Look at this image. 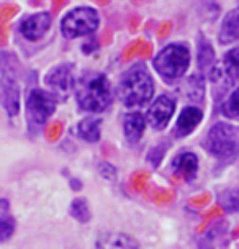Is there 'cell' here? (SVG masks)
Instances as JSON below:
<instances>
[{
  "instance_id": "obj_1",
  "label": "cell",
  "mask_w": 239,
  "mask_h": 249,
  "mask_svg": "<svg viewBox=\"0 0 239 249\" xmlns=\"http://www.w3.org/2000/svg\"><path fill=\"white\" fill-rule=\"evenodd\" d=\"M74 92L79 108L88 113L105 112L113 102L112 84L102 72H84L79 81H76Z\"/></svg>"
},
{
  "instance_id": "obj_2",
  "label": "cell",
  "mask_w": 239,
  "mask_h": 249,
  "mask_svg": "<svg viewBox=\"0 0 239 249\" xmlns=\"http://www.w3.org/2000/svg\"><path fill=\"white\" fill-rule=\"evenodd\" d=\"M117 93L123 105L128 108H136L151 102L154 95V81L144 66L136 64L120 77Z\"/></svg>"
},
{
  "instance_id": "obj_3",
  "label": "cell",
  "mask_w": 239,
  "mask_h": 249,
  "mask_svg": "<svg viewBox=\"0 0 239 249\" xmlns=\"http://www.w3.org/2000/svg\"><path fill=\"white\" fill-rule=\"evenodd\" d=\"M0 104L12 117L20 110L18 62L8 53H0Z\"/></svg>"
},
{
  "instance_id": "obj_4",
  "label": "cell",
  "mask_w": 239,
  "mask_h": 249,
  "mask_svg": "<svg viewBox=\"0 0 239 249\" xmlns=\"http://www.w3.org/2000/svg\"><path fill=\"white\" fill-rule=\"evenodd\" d=\"M154 69L167 82L184 77L190 66V51L182 43H171L154 57Z\"/></svg>"
},
{
  "instance_id": "obj_5",
  "label": "cell",
  "mask_w": 239,
  "mask_h": 249,
  "mask_svg": "<svg viewBox=\"0 0 239 249\" xmlns=\"http://www.w3.org/2000/svg\"><path fill=\"white\" fill-rule=\"evenodd\" d=\"M205 148L218 159H231L239 153V128L229 123H216L210 128Z\"/></svg>"
},
{
  "instance_id": "obj_6",
  "label": "cell",
  "mask_w": 239,
  "mask_h": 249,
  "mask_svg": "<svg viewBox=\"0 0 239 249\" xmlns=\"http://www.w3.org/2000/svg\"><path fill=\"white\" fill-rule=\"evenodd\" d=\"M100 25V17L90 7H76L61 20V31L66 38L74 39L92 35Z\"/></svg>"
},
{
  "instance_id": "obj_7",
  "label": "cell",
  "mask_w": 239,
  "mask_h": 249,
  "mask_svg": "<svg viewBox=\"0 0 239 249\" xmlns=\"http://www.w3.org/2000/svg\"><path fill=\"white\" fill-rule=\"evenodd\" d=\"M57 107V99L50 90L33 89L26 99V120L34 128H41Z\"/></svg>"
},
{
  "instance_id": "obj_8",
  "label": "cell",
  "mask_w": 239,
  "mask_h": 249,
  "mask_svg": "<svg viewBox=\"0 0 239 249\" xmlns=\"http://www.w3.org/2000/svg\"><path fill=\"white\" fill-rule=\"evenodd\" d=\"M44 84L50 89V92L56 99L66 100L70 95V92L76 87V79H74L72 66L61 64L52 68L44 77Z\"/></svg>"
},
{
  "instance_id": "obj_9",
  "label": "cell",
  "mask_w": 239,
  "mask_h": 249,
  "mask_svg": "<svg viewBox=\"0 0 239 249\" xmlns=\"http://www.w3.org/2000/svg\"><path fill=\"white\" fill-rule=\"evenodd\" d=\"M174 112L175 102L171 97L161 95L149 105L148 113H146V122H148V124H151V128H154V130L161 131L169 124Z\"/></svg>"
},
{
  "instance_id": "obj_10",
  "label": "cell",
  "mask_w": 239,
  "mask_h": 249,
  "mask_svg": "<svg viewBox=\"0 0 239 249\" xmlns=\"http://www.w3.org/2000/svg\"><path fill=\"white\" fill-rule=\"evenodd\" d=\"M51 15L48 12H39L34 15H30L28 18H25L20 25V33L28 39V41H38L44 35L48 33V30L51 28Z\"/></svg>"
},
{
  "instance_id": "obj_11",
  "label": "cell",
  "mask_w": 239,
  "mask_h": 249,
  "mask_svg": "<svg viewBox=\"0 0 239 249\" xmlns=\"http://www.w3.org/2000/svg\"><path fill=\"white\" fill-rule=\"evenodd\" d=\"M203 120V112L198 107H185L180 112L175 123V135L177 136H188L195 131V128Z\"/></svg>"
},
{
  "instance_id": "obj_12",
  "label": "cell",
  "mask_w": 239,
  "mask_h": 249,
  "mask_svg": "<svg viewBox=\"0 0 239 249\" xmlns=\"http://www.w3.org/2000/svg\"><path fill=\"white\" fill-rule=\"evenodd\" d=\"M146 115L141 112H130L123 118V131L128 140V143L135 144L143 138V133L146 130Z\"/></svg>"
},
{
  "instance_id": "obj_13",
  "label": "cell",
  "mask_w": 239,
  "mask_h": 249,
  "mask_svg": "<svg viewBox=\"0 0 239 249\" xmlns=\"http://www.w3.org/2000/svg\"><path fill=\"white\" fill-rule=\"evenodd\" d=\"M218 39L221 44H233L239 41V7L224 15Z\"/></svg>"
},
{
  "instance_id": "obj_14",
  "label": "cell",
  "mask_w": 239,
  "mask_h": 249,
  "mask_svg": "<svg viewBox=\"0 0 239 249\" xmlns=\"http://www.w3.org/2000/svg\"><path fill=\"white\" fill-rule=\"evenodd\" d=\"M197 62L198 68L203 74H206L208 77H213V74L218 71L216 68V61H215V51L211 48V44L206 41L205 38L198 36V51H197Z\"/></svg>"
},
{
  "instance_id": "obj_15",
  "label": "cell",
  "mask_w": 239,
  "mask_h": 249,
  "mask_svg": "<svg viewBox=\"0 0 239 249\" xmlns=\"http://www.w3.org/2000/svg\"><path fill=\"white\" fill-rule=\"evenodd\" d=\"M95 249H139L133 238L125 233H105L97 239Z\"/></svg>"
},
{
  "instance_id": "obj_16",
  "label": "cell",
  "mask_w": 239,
  "mask_h": 249,
  "mask_svg": "<svg viewBox=\"0 0 239 249\" xmlns=\"http://www.w3.org/2000/svg\"><path fill=\"white\" fill-rule=\"evenodd\" d=\"M174 172L184 179H193L198 171V158L193 153H180L172 162Z\"/></svg>"
},
{
  "instance_id": "obj_17",
  "label": "cell",
  "mask_w": 239,
  "mask_h": 249,
  "mask_svg": "<svg viewBox=\"0 0 239 249\" xmlns=\"http://www.w3.org/2000/svg\"><path fill=\"white\" fill-rule=\"evenodd\" d=\"M77 135L87 143H97L102 135V120L99 117H85L77 124Z\"/></svg>"
},
{
  "instance_id": "obj_18",
  "label": "cell",
  "mask_w": 239,
  "mask_h": 249,
  "mask_svg": "<svg viewBox=\"0 0 239 249\" xmlns=\"http://www.w3.org/2000/svg\"><path fill=\"white\" fill-rule=\"evenodd\" d=\"M221 71H223V77L226 79L229 86L239 81V46L233 48L224 54Z\"/></svg>"
},
{
  "instance_id": "obj_19",
  "label": "cell",
  "mask_w": 239,
  "mask_h": 249,
  "mask_svg": "<svg viewBox=\"0 0 239 249\" xmlns=\"http://www.w3.org/2000/svg\"><path fill=\"white\" fill-rule=\"evenodd\" d=\"M218 205L226 212H239V190H223L218 195Z\"/></svg>"
},
{
  "instance_id": "obj_20",
  "label": "cell",
  "mask_w": 239,
  "mask_h": 249,
  "mask_svg": "<svg viewBox=\"0 0 239 249\" xmlns=\"http://www.w3.org/2000/svg\"><path fill=\"white\" fill-rule=\"evenodd\" d=\"M70 215L74 220H77L79 223H87L90 220V208L85 198H76L70 205Z\"/></svg>"
},
{
  "instance_id": "obj_21",
  "label": "cell",
  "mask_w": 239,
  "mask_h": 249,
  "mask_svg": "<svg viewBox=\"0 0 239 249\" xmlns=\"http://www.w3.org/2000/svg\"><path fill=\"white\" fill-rule=\"evenodd\" d=\"M223 113L233 120H239V87L234 89L231 92V95L224 100Z\"/></svg>"
},
{
  "instance_id": "obj_22",
  "label": "cell",
  "mask_w": 239,
  "mask_h": 249,
  "mask_svg": "<svg viewBox=\"0 0 239 249\" xmlns=\"http://www.w3.org/2000/svg\"><path fill=\"white\" fill-rule=\"evenodd\" d=\"M15 233V220L10 215H0V243L8 241Z\"/></svg>"
},
{
  "instance_id": "obj_23",
  "label": "cell",
  "mask_w": 239,
  "mask_h": 249,
  "mask_svg": "<svg viewBox=\"0 0 239 249\" xmlns=\"http://www.w3.org/2000/svg\"><path fill=\"white\" fill-rule=\"evenodd\" d=\"M99 171L103 179H108V180H113L117 177V169H115L110 162H102L99 166Z\"/></svg>"
}]
</instances>
